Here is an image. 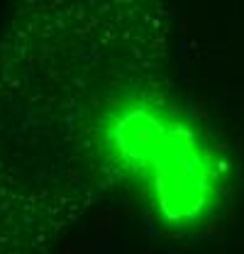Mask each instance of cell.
<instances>
[{"mask_svg":"<svg viewBox=\"0 0 244 254\" xmlns=\"http://www.w3.org/2000/svg\"><path fill=\"white\" fill-rule=\"evenodd\" d=\"M110 134L118 157L149 181L169 218L185 220L208 205L217 164L185 125L161 110L137 105L110 127Z\"/></svg>","mask_w":244,"mask_h":254,"instance_id":"cell-1","label":"cell"}]
</instances>
